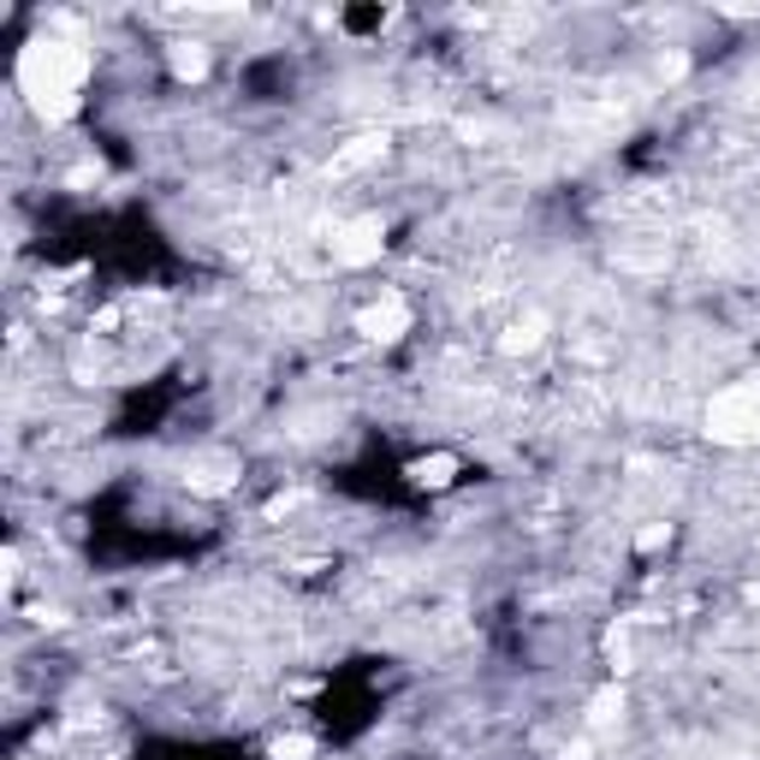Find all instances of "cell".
I'll list each match as a JSON object with an SVG mask.
<instances>
[{
    "label": "cell",
    "instance_id": "obj_1",
    "mask_svg": "<svg viewBox=\"0 0 760 760\" xmlns=\"http://www.w3.org/2000/svg\"><path fill=\"white\" fill-rule=\"evenodd\" d=\"M83 78H90V48L72 42V37H30L19 48V90L30 96L48 126H66L78 108H83Z\"/></svg>",
    "mask_w": 760,
    "mask_h": 760
},
{
    "label": "cell",
    "instance_id": "obj_6",
    "mask_svg": "<svg viewBox=\"0 0 760 760\" xmlns=\"http://www.w3.org/2000/svg\"><path fill=\"white\" fill-rule=\"evenodd\" d=\"M380 154H387V131H362V137H351V143H344L333 161H327V172H333V179H344V172H362V167H374Z\"/></svg>",
    "mask_w": 760,
    "mask_h": 760
},
{
    "label": "cell",
    "instance_id": "obj_8",
    "mask_svg": "<svg viewBox=\"0 0 760 760\" xmlns=\"http://www.w3.org/2000/svg\"><path fill=\"white\" fill-rule=\"evenodd\" d=\"M541 333H547V321H541V316H523V321L506 327L499 351H506V357H523V351H534V344H541Z\"/></svg>",
    "mask_w": 760,
    "mask_h": 760
},
{
    "label": "cell",
    "instance_id": "obj_3",
    "mask_svg": "<svg viewBox=\"0 0 760 760\" xmlns=\"http://www.w3.org/2000/svg\"><path fill=\"white\" fill-rule=\"evenodd\" d=\"M380 250H387V227H380V214H357L344 220L333 232V262L339 268H369L380 262Z\"/></svg>",
    "mask_w": 760,
    "mask_h": 760
},
{
    "label": "cell",
    "instance_id": "obj_4",
    "mask_svg": "<svg viewBox=\"0 0 760 760\" xmlns=\"http://www.w3.org/2000/svg\"><path fill=\"white\" fill-rule=\"evenodd\" d=\"M351 327H357V333L369 339V344H392V339L410 333V309H404V298H392V291H387V298L362 303Z\"/></svg>",
    "mask_w": 760,
    "mask_h": 760
},
{
    "label": "cell",
    "instance_id": "obj_12",
    "mask_svg": "<svg viewBox=\"0 0 760 760\" xmlns=\"http://www.w3.org/2000/svg\"><path fill=\"white\" fill-rule=\"evenodd\" d=\"M666 541H671V523H653V529H642V534H636V547H642V552L666 547Z\"/></svg>",
    "mask_w": 760,
    "mask_h": 760
},
{
    "label": "cell",
    "instance_id": "obj_11",
    "mask_svg": "<svg viewBox=\"0 0 760 760\" xmlns=\"http://www.w3.org/2000/svg\"><path fill=\"white\" fill-rule=\"evenodd\" d=\"M309 749H316L309 737H280V742H273V760H303Z\"/></svg>",
    "mask_w": 760,
    "mask_h": 760
},
{
    "label": "cell",
    "instance_id": "obj_2",
    "mask_svg": "<svg viewBox=\"0 0 760 760\" xmlns=\"http://www.w3.org/2000/svg\"><path fill=\"white\" fill-rule=\"evenodd\" d=\"M707 434L719 446H749L760 440V392H719L713 404H707Z\"/></svg>",
    "mask_w": 760,
    "mask_h": 760
},
{
    "label": "cell",
    "instance_id": "obj_5",
    "mask_svg": "<svg viewBox=\"0 0 760 760\" xmlns=\"http://www.w3.org/2000/svg\"><path fill=\"white\" fill-rule=\"evenodd\" d=\"M184 481H190L197 493H227L232 481H238V458H227V452L190 458V463H184Z\"/></svg>",
    "mask_w": 760,
    "mask_h": 760
},
{
    "label": "cell",
    "instance_id": "obj_7",
    "mask_svg": "<svg viewBox=\"0 0 760 760\" xmlns=\"http://www.w3.org/2000/svg\"><path fill=\"white\" fill-rule=\"evenodd\" d=\"M452 476H458V458L452 452H434V458L410 463V481H417V488H452Z\"/></svg>",
    "mask_w": 760,
    "mask_h": 760
},
{
    "label": "cell",
    "instance_id": "obj_10",
    "mask_svg": "<svg viewBox=\"0 0 760 760\" xmlns=\"http://www.w3.org/2000/svg\"><path fill=\"white\" fill-rule=\"evenodd\" d=\"M618 713H624V696H618V689H607V696H594V724H612Z\"/></svg>",
    "mask_w": 760,
    "mask_h": 760
},
{
    "label": "cell",
    "instance_id": "obj_9",
    "mask_svg": "<svg viewBox=\"0 0 760 760\" xmlns=\"http://www.w3.org/2000/svg\"><path fill=\"white\" fill-rule=\"evenodd\" d=\"M172 72H179V78H190V83H197L202 72H209V54H202V48H197V42H179V48H172Z\"/></svg>",
    "mask_w": 760,
    "mask_h": 760
}]
</instances>
